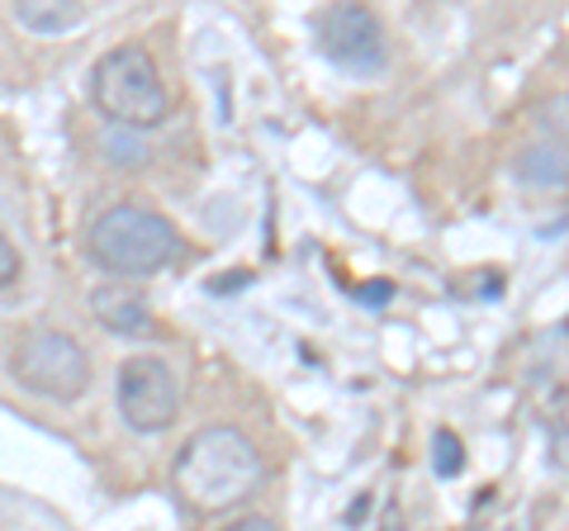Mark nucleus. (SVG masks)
I'll use <instances>...</instances> for the list:
<instances>
[{
  "label": "nucleus",
  "instance_id": "nucleus-1",
  "mask_svg": "<svg viewBox=\"0 0 569 531\" xmlns=\"http://www.w3.org/2000/svg\"><path fill=\"white\" fill-rule=\"evenodd\" d=\"M261 455L238 428H204L176 455L171 484L194 512H223L252 499L261 489Z\"/></svg>",
  "mask_w": 569,
  "mask_h": 531
},
{
  "label": "nucleus",
  "instance_id": "nucleus-2",
  "mask_svg": "<svg viewBox=\"0 0 569 531\" xmlns=\"http://www.w3.org/2000/svg\"><path fill=\"white\" fill-rule=\"evenodd\" d=\"M91 100L119 129H157L171 114L167 81L157 72L152 52L138 43H119L91 67Z\"/></svg>",
  "mask_w": 569,
  "mask_h": 531
},
{
  "label": "nucleus",
  "instance_id": "nucleus-3",
  "mask_svg": "<svg viewBox=\"0 0 569 531\" xmlns=\"http://www.w3.org/2000/svg\"><path fill=\"white\" fill-rule=\"evenodd\" d=\"M181 252L171 219L142 204H114L91 223V257L114 275H152Z\"/></svg>",
  "mask_w": 569,
  "mask_h": 531
},
{
  "label": "nucleus",
  "instance_id": "nucleus-4",
  "mask_svg": "<svg viewBox=\"0 0 569 531\" xmlns=\"http://www.w3.org/2000/svg\"><path fill=\"white\" fill-rule=\"evenodd\" d=\"M10 375L20 389L52 403H71L86 394L91 384V361H86V347L58 328H33L14 342L10 357Z\"/></svg>",
  "mask_w": 569,
  "mask_h": 531
},
{
  "label": "nucleus",
  "instance_id": "nucleus-5",
  "mask_svg": "<svg viewBox=\"0 0 569 531\" xmlns=\"http://www.w3.org/2000/svg\"><path fill=\"white\" fill-rule=\"evenodd\" d=\"M119 413L133 432H167L181 413V380L157 357H129L119 365Z\"/></svg>",
  "mask_w": 569,
  "mask_h": 531
},
{
  "label": "nucleus",
  "instance_id": "nucleus-6",
  "mask_svg": "<svg viewBox=\"0 0 569 531\" xmlns=\"http://www.w3.org/2000/svg\"><path fill=\"white\" fill-rule=\"evenodd\" d=\"M313 33L318 48L347 72H380L385 67V24L376 20V10L342 0V6L313 14Z\"/></svg>",
  "mask_w": 569,
  "mask_h": 531
},
{
  "label": "nucleus",
  "instance_id": "nucleus-7",
  "mask_svg": "<svg viewBox=\"0 0 569 531\" xmlns=\"http://www.w3.org/2000/svg\"><path fill=\"white\" fill-rule=\"evenodd\" d=\"M91 313L100 318L104 328H114V332H142V328H148V304H142L138 294L119 290V285L96 290L91 294Z\"/></svg>",
  "mask_w": 569,
  "mask_h": 531
},
{
  "label": "nucleus",
  "instance_id": "nucleus-8",
  "mask_svg": "<svg viewBox=\"0 0 569 531\" xmlns=\"http://www.w3.org/2000/svg\"><path fill=\"white\" fill-rule=\"evenodd\" d=\"M14 20L33 33H62V29H77L86 20V6L81 0H20V6H14Z\"/></svg>",
  "mask_w": 569,
  "mask_h": 531
},
{
  "label": "nucleus",
  "instance_id": "nucleus-9",
  "mask_svg": "<svg viewBox=\"0 0 569 531\" xmlns=\"http://www.w3.org/2000/svg\"><path fill=\"white\" fill-rule=\"evenodd\" d=\"M518 176L527 186H569V157L550 143V148H527L518 157Z\"/></svg>",
  "mask_w": 569,
  "mask_h": 531
},
{
  "label": "nucleus",
  "instance_id": "nucleus-10",
  "mask_svg": "<svg viewBox=\"0 0 569 531\" xmlns=\"http://www.w3.org/2000/svg\"><path fill=\"white\" fill-rule=\"evenodd\" d=\"M432 470L441 480H456V474L466 470V441L451 428H437V437H432Z\"/></svg>",
  "mask_w": 569,
  "mask_h": 531
},
{
  "label": "nucleus",
  "instance_id": "nucleus-11",
  "mask_svg": "<svg viewBox=\"0 0 569 531\" xmlns=\"http://www.w3.org/2000/svg\"><path fill=\"white\" fill-rule=\"evenodd\" d=\"M24 271V257H20V247H14L6 233H0V290H10L14 280H20Z\"/></svg>",
  "mask_w": 569,
  "mask_h": 531
},
{
  "label": "nucleus",
  "instance_id": "nucleus-12",
  "mask_svg": "<svg viewBox=\"0 0 569 531\" xmlns=\"http://www.w3.org/2000/svg\"><path fill=\"white\" fill-rule=\"evenodd\" d=\"M223 531H280L271 518H238L233 527H223Z\"/></svg>",
  "mask_w": 569,
  "mask_h": 531
},
{
  "label": "nucleus",
  "instance_id": "nucleus-13",
  "mask_svg": "<svg viewBox=\"0 0 569 531\" xmlns=\"http://www.w3.org/2000/svg\"><path fill=\"white\" fill-rule=\"evenodd\" d=\"M361 294L370 299V304H385V299H389V294H395V290H389V285H366Z\"/></svg>",
  "mask_w": 569,
  "mask_h": 531
},
{
  "label": "nucleus",
  "instance_id": "nucleus-14",
  "mask_svg": "<svg viewBox=\"0 0 569 531\" xmlns=\"http://www.w3.org/2000/svg\"><path fill=\"white\" fill-rule=\"evenodd\" d=\"M366 512H370V499H366V493H361V503H356V508L347 512V522H361V518H366Z\"/></svg>",
  "mask_w": 569,
  "mask_h": 531
}]
</instances>
